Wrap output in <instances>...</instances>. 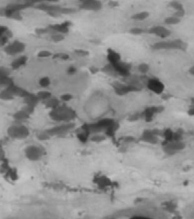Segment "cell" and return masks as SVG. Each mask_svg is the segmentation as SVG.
I'll return each mask as SVG.
<instances>
[{"mask_svg":"<svg viewBox=\"0 0 194 219\" xmlns=\"http://www.w3.org/2000/svg\"><path fill=\"white\" fill-rule=\"evenodd\" d=\"M51 38H52V39L55 42H59V41H62L64 39V37L62 34L59 33V34H55L52 35Z\"/></svg>","mask_w":194,"mask_h":219,"instance_id":"cell-24","label":"cell"},{"mask_svg":"<svg viewBox=\"0 0 194 219\" xmlns=\"http://www.w3.org/2000/svg\"><path fill=\"white\" fill-rule=\"evenodd\" d=\"M45 104L46 105L48 108H51L52 110L57 108V107L59 106V102L57 100L55 99V98H49V99L45 100Z\"/></svg>","mask_w":194,"mask_h":219,"instance_id":"cell-16","label":"cell"},{"mask_svg":"<svg viewBox=\"0 0 194 219\" xmlns=\"http://www.w3.org/2000/svg\"><path fill=\"white\" fill-rule=\"evenodd\" d=\"M24 49V45L23 43L20 42H15L7 46L6 51L9 54H16L23 52Z\"/></svg>","mask_w":194,"mask_h":219,"instance_id":"cell-9","label":"cell"},{"mask_svg":"<svg viewBox=\"0 0 194 219\" xmlns=\"http://www.w3.org/2000/svg\"><path fill=\"white\" fill-rule=\"evenodd\" d=\"M130 32L134 35H140L144 32V29L141 27H133L130 29Z\"/></svg>","mask_w":194,"mask_h":219,"instance_id":"cell-23","label":"cell"},{"mask_svg":"<svg viewBox=\"0 0 194 219\" xmlns=\"http://www.w3.org/2000/svg\"><path fill=\"white\" fill-rule=\"evenodd\" d=\"M61 98H62V99L64 101H69L72 98V97L70 94H65V95H63Z\"/></svg>","mask_w":194,"mask_h":219,"instance_id":"cell-27","label":"cell"},{"mask_svg":"<svg viewBox=\"0 0 194 219\" xmlns=\"http://www.w3.org/2000/svg\"><path fill=\"white\" fill-rule=\"evenodd\" d=\"M74 128V125L72 123H67L62 125L58 127H54L49 131V133L57 135H64L66 133H68L70 130Z\"/></svg>","mask_w":194,"mask_h":219,"instance_id":"cell-6","label":"cell"},{"mask_svg":"<svg viewBox=\"0 0 194 219\" xmlns=\"http://www.w3.org/2000/svg\"><path fill=\"white\" fill-rule=\"evenodd\" d=\"M149 32L150 34H154L162 39H165L171 34V31L167 27L163 26H154L149 30Z\"/></svg>","mask_w":194,"mask_h":219,"instance_id":"cell-4","label":"cell"},{"mask_svg":"<svg viewBox=\"0 0 194 219\" xmlns=\"http://www.w3.org/2000/svg\"><path fill=\"white\" fill-rule=\"evenodd\" d=\"M11 135L18 138H26L29 134L28 130L26 127H23V126L14 127L11 130Z\"/></svg>","mask_w":194,"mask_h":219,"instance_id":"cell-8","label":"cell"},{"mask_svg":"<svg viewBox=\"0 0 194 219\" xmlns=\"http://www.w3.org/2000/svg\"><path fill=\"white\" fill-rule=\"evenodd\" d=\"M99 180H98V186L100 188H107L109 187L111 181L110 180L105 176H102V177L98 179Z\"/></svg>","mask_w":194,"mask_h":219,"instance_id":"cell-17","label":"cell"},{"mask_svg":"<svg viewBox=\"0 0 194 219\" xmlns=\"http://www.w3.org/2000/svg\"><path fill=\"white\" fill-rule=\"evenodd\" d=\"M115 90L119 95H125L131 92H135L137 90V88L134 85H125L123 84H117L115 87Z\"/></svg>","mask_w":194,"mask_h":219,"instance_id":"cell-10","label":"cell"},{"mask_svg":"<svg viewBox=\"0 0 194 219\" xmlns=\"http://www.w3.org/2000/svg\"><path fill=\"white\" fill-rule=\"evenodd\" d=\"M51 94L47 91H41L37 94V97L39 99L46 100L51 98Z\"/></svg>","mask_w":194,"mask_h":219,"instance_id":"cell-19","label":"cell"},{"mask_svg":"<svg viewBox=\"0 0 194 219\" xmlns=\"http://www.w3.org/2000/svg\"><path fill=\"white\" fill-rule=\"evenodd\" d=\"M147 86L149 90L157 94H161L165 89L164 84L157 79H151L149 80Z\"/></svg>","mask_w":194,"mask_h":219,"instance_id":"cell-5","label":"cell"},{"mask_svg":"<svg viewBox=\"0 0 194 219\" xmlns=\"http://www.w3.org/2000/svg\"><path fill=\"white\" fill-rule=\"evenodd\" d=\"M180 21H181L180 19L175 17L173 15L169 16V17H167L164 19V23L165 24L173 26L179 24L180 23Z\"/></svg>","mask_w":194,"mask_h":219,"instance_id":"cell-14","label":"cell"},{"mask_svg":"<svg viewBox=\"0 0 194 219\" xmlns=\"http://www.w3.org/2000/svg\"><path fill=\"white\" fill-rule=\"evenodd\" d=\"M115 65V70L118 71L119 73L123 75H126V74H128L130 72V69L127 67V64H121L118 62V64H116Z\"/></svg>","mask_w":194,"mask_h":219,"instance_id":"cell-11","label":"cell"},{"mask_svg":"<svg viewBox=\"0 0 194 219\" xmlns=\"http://www.w3.org/2000/svg\"><path fill=\"white\" fill-rule=\"evenodd\" d=\"M50 115L54 120L58 122H69L76 117L73 110L65 106H59L53 109Z\"/></svg>","mask_w":194,"mask_h":219,"instance_id":"cell-1","label":"cell"},{"mask_svg":"<svg viewBox=\"0 0 194 219\" xmlns=\"http://www.w3.org/2000/svg\"><path fill=\"white\" fill-rule=\"evenodd\" d=\"M128 219H153V218L149 217H147V216H146V215H135L131 216Z\"/></svg>","mask_w":194,"mask_h":219,"instance_id":"cell-25","label":"cell"},{"mask_svg":"<svg viewBox=\"0 0 194 219\" xmlns=\"http://www.w3.org/2000/svg\"><path fill=\"white\" fill-rule=\"evenodd\" d=\"M102 7V4L100 1L95 0H87L83 1L81 4V8L89 11H98Z\"/></svg>","mask_w":194,"mask_h":219,"instance_id":"cell-7","label":"cell"},{"mask_svg":"<svg viewBox=\"0 0 194 219\" xmlns=\"http://www.w3.org/2000/svg\"><path fill=\"white\" fill-rule=\"evenodd\" d=\"M50 84H51V81L48 77H43L39 81V84L42 87H48Z\"/></svg>","mask_w":194,"mask_h":219,"instance_id":"cell-22","label":"cell"},{"mask_svg":"<svg viewBox=\"0 0 194 219\" xmlns=\"http://www.w3.org/2000/svg\"><path fill=\"white\" fill-rule=\"evenodd\" d=\"M189 72H190V74H191L192 75L194 76V65H193V66H192V67L190 69Z\"/></svg>","mask_w":194,"mask_h":219,"instance_id":"cell-28","label":"cell"},{"mask_svg":"<svg viewBox=\"0 0 194 219\" xmlns=\"http://www.w3.org/2000/svg\"><path fill=\"white\" fill-rule=\"evenodd\" d=\"M149 13L147 11H141L137 13L132 16V19L137 21H142L148 18Z\"/></svg>","mask_w":194,"mask_h":219,"instance_id":"cell-13","label":"cell"},{"mask_svg":"<svg viewBox=\"0 0 194 219\" xmlns=\"http://www.w3.org/2000/svg\"><path fill=\"white\" fill-rule=\"evenodd\" d=\"M108 56L109 61L112 63H113V65L118 64L120 62V55L117 52H116L113 50H110L108 51Z\"/></svg>","mask_w":194,"mask_h":219,"instance_id":"cell-12","label":"cell"},{"mask_svg":"<svg viewBox=\"0 0 194 219\" xmlns=\"http://www.w3.org/2000/svg\"><path fill=\"white\" fill-rule=\"evenodd\" d=\"M138 70L142 74H146L147 72H149V65L145 63H142L140 64L139 66H138Z\"/></svg>","mask_w":194,"mask_h":219,"instance_id":"cell-20","label":"cell"},{"mask_svg":"<svg viewBox=\"0 0 194 219\" xmlns=\"http://www.w3.org/2000/svg\"><path fill=\"white\" fill-rule=\"evenodd\" d=\"M26 59L24 57H22L18 59H16V61L13 62V66H14L15 67H19V66H21V65L24 64L26 62Z\"/></svg>","mask_w":194,"mask_h":219,"instance_id":"cell-21","label":"cell"},{"mask_svg":"<svg viewBox=\"0 0 194 219\" xmlns=\"http://www.w3.org/2000/svg\"><path fill=\"white\" fill-rule=\"evenodd\" d=\"M53 29L60 34H64L68 32L69 26L67 24H57L53 26Z\"/></svg>","mask_w":194,"mask_h":219,"instance_id":"cell-15","label":"cell"},{"mask_svg":"<svg viewBox=\"0 0 194 219\" xmlns=\"http://www.w3.org/2000/svg\"><path fill=\"white\" fill-rule=\"evenodd\" d=\"M185 43L179 39L173 41H163L155 43L152 46L154 50H182L185 49Z\"/></svg>","mask_w":194,"mask_h":219,"instance_id":"cell-2","label":"cell"},{"mask_svg":"<svg viewBox=\"0 0 194 219\" xmlns=\"http://www.w3.org/2000/svg\"><path fill=\"white\" fill-rule=\"evenodd\" d=\"M38 56L41 57H47L51 56V53L47 51H42L39 53Z\"/></svg>","mask_w":194,"mask_h":219,"instance_id":"cell-26","label":"cell"},{"mask_svg":"<svg viewBox=\"0 0 194 219\" xmlns=\"http://www.w3.org/2000/svg\"><path fill=\"white\" fill-rule=\"evenodd\" d=\"M169 6L171 8H173L174 10V11H179V10L185 9L184 7V5H183L179 1H171L169 4Z\"/></svg>","mask_w":194,"mask_h":219,"instance_id":"cell-18","label":"cell"},{"mask_svg":"<svg viewBox=\"0 0 194 219\" xmlns=\"http://www.w3.org/2000/svg\"><path fill=\"white\" fill-rule=\"evenodd\" d=\"M44 150L41 147L36 145H31L27 147L26 150V156L31 161H37L44 155Z\"/></svg>","mask_w":194,"mask_h":219,"instance_id":"cell-3","label":"cell"}]
</instances>
